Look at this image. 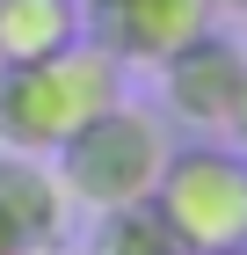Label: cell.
<instances>
[{
    "label": "cell",
    "mask_w": 247,
    "mask_h": 255,
    "mask_svg": "<svg viewBox=\"0 0 247 255\" xmlns=\"http://www.w3.org/2000/svg\"><path fill=\"white\" fill-rule=\"evenodd\" d=\"M218 15H233V22H247V0H211Z\"/></svg>",
    "instance_id": "11"
},
{
    "label": "cell",
    "mask_w": 247,
    "mask_h": 255,
    "mask_svg": "<svg viewBox=\"0 0 247 255\" xmlns=\"http://www.w3.org/2000/svg\"><path fill=\"white\" fill-rule=\"evenodd\" d=\"M87 37V0H0V59H58Z\"/></svg>",
    "instance_id": "7"
},
{
    "label": "cell",
    "mask_w": 247,
    "mask_h": 255,
    "mask_svg": "<svg viewBox=\"0 0 247 255\" xmlns=\"http://www.w3.org/2000/svg\"><path fill=\"white\" fill-rule=\"evenodd\" d=\"M226 255H247V248H226Z\"/></svg>",
    "instance_id": "12"
},
{
    "label": "cell",
    "mask_w": 247,
    "mask_h": 255,
    "mask_svg": "<svg viewBox=\"0 0 247 255\" xmlns=\"http://www.w3.org/2000/svg\"><path fill=\"white\" fill-rule=\"evenodd\" d=\"M87 7H102V0H87Z\"/></svg>",
    "instance_id": "13"
},
{
    "label": "cell",
    "mask_w": 247,
    "mask_h": 255,
    "mask_svg": "<svg viewBox=\"0 0 247 255\" xmlns=\"http://www.w3.org/2000/svg\"><path fill=\"white\" fill-rule=\"evenodd\" d=\"M87 255H189V248L174 241V226L153 204H124V212H95Z\"/></svg>",
    "instance_id": "8"
},
{
    "label": "cell",
    "mask_w": 247,
    "mask_h": 255,
    "mask_svg": "<svg viewBox=\"0 0 247 255\" xmlns=\"http://www.w3.org/2000/svg\"><path fill=\"white\" fill-rule=\"evenodd\" d=\"M240 73H247V44L226 37V29H204L196 44H182L167 66H160V95L182 124L196 131H226V110L240 95Z\"/></svg>",
    "instance_id": "5"
},
{
    "label": "cell",
    "mask_w": 247,
    "mask_h": 255,
    "mask_svg": "<svg viewBox=\"0 0 247 255\" xmlns=\"http://www.w3.org/2000/svg\"><path fill=\"white\" fill-rule=\"evenodd\" d=\"M204 29H218L211 0H102L95 7V44H109L124 66H167Z\"/></svg>",
    "instance_id": "4"
},
{
    "label": "cell",
    "mask_w": 247,
    "mask_h": 255,
    "mask_svg": "<svg viewBox=\"0 0 247 255\" xmlns=\"http://www.w3.org/2000/svg\"><path fill=\"white\" fill-rule=\"evenodd\" d=\"M153 212L174 226V241L189 255H226L247 248V153L240 146H218V138H196V146H174L160 182H153Z\"/></svg>",
    "instance_id": "3"
},
{
    "label": "cell",
    "mask_w": 247,
    "mask_h": 255,
    "mask_svg": "<svg viewBox=\"0 0 247 255\" xmlns=\"http://www.w3.org/2000/svg\"><path fill=\"white\" fill-rule=\"evenodd\" d=\"M0 255H29V248L15 241V226H7V219H0Z\"/></svg>",
    "instance_id": "10"
},
{
    "label": "cell",
    "mask_w": 247,
    "mask_h": 255,
    "mask_svg": "<svg viewBox=\"0 0 247 255\" xmlns=\"http://www.w3.org/2000/svg\"><path fill=\"white\" fill-rule=\"evenodd\" d=\"M167 153H174L167 124H153L131 102H109L51 160H58V182L80 212H124V204H153V182H160Z\"/></svg>",
    "instance_id": "2"
},
{
    "label": "cell",
    "mask_w": 247,
    "mask_h": 255,
    "mask_svg": "<svg viewBox=\"0 0 247 255\" xmlns=\"http://www.w3.org/2000/svg\"><path fill=\"white\" fill-rule=\"evenodd\" d=\"M109 102H124V59L95 37L58 59H0V153H58Z\"/></svg>",
    "instance_id": "1"
},
{
    "label": "cell",
    "mask_w": 247,
    "mask_h": 255,
    "mask_svg": "<svg viewBox=\"0 0 247 255\" xmlns=\"http://www.w3.org/2000/svg\"><path fill=\"white\" fill-rule=\"evenodd\" d=\"M0 219L15 226L29 255H58V241L73 226V197H66L58 168H44V153H0Z\"/></svg>",
    "instance_id": "6"
},
{
    "label": "cell",
    "mask_w": 247,
    "mask_h": 255,
    "mask_svg": "<svg viewBox=\"0 0 247 255\" xmlns=\"http://www.w3.org/2000/svg\"><path fill=\"white\" fill-rule=\"evenodd\" d=\"M226 138L247 153V73H240V95H233V110H226Z\"/></svg>",
    "instance_id": "9"
}]
</instances>
